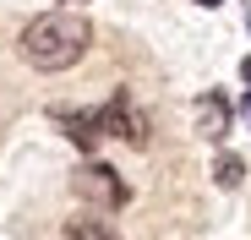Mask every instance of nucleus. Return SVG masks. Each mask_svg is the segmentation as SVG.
Instances as JSON below:
<instances>
[{
	"mask_svg": "<svg viewBox=\"0 0 251 240\" xmlns=\"http://www.w3.org/2000/svg\"><path fill=\"white\" fill-rule=\"evenodd\" d=\"M66 235H88V240H109V224H66Z\"/></svg>",
	"mask_w": 251,
	"mask_h": 240,
	"instance_id": "obj_7",
	"label": "nucleus"
},
{
	"mask_svg": "<svg viewBox=\"0 0 251 240\" xmlns=\"http://www.w3.org/2000/svg\"><path fill=\"white\" fill-rule=\"evenodd\" d=\"M191 115H197V131H202L207 142H219V137L229 131V120H235V109H229V98H224V93H202Z\"/></svg>",
	"mask_w": 251,
	"mask_h": 240,
	"instance_id": "obj_4",
	"label": "nucleus"
},
{
	"mask_svg": "<svg viewBox=\"0 0 251 240\" xmlns=\"http://www.w3.org/2000/svg\"><path fill=\"white\" fill-rule=\"evenodd\" d=\"M213 180H219L224 191H235V186L246 180V164H240L235 153H219V158H213Z\"/></svg>",
	"mask_w": 251,
	"mask_h": 240,
	"instance_id": "obj_6",
	"label": "nucleus"
},
{
	"mask_svg": "<svg viewBox=\"0 0 251 240\" xmlns=\"http://www.w3.org/2000/svg\"><path fill=\"white\" fill-rule=\"evenodd\" d=\"M99 126H104V137H120V142H131V147H148V115L131 104V93H115L99 109Z\"/></svg>",
	"mask_w": 251,
	"mask_h": 240,
	"instance_id": "obj_2",
	"label": "nucleus"
},
{
	"mask_svg": "<svg viewBox=\"0 0 251 240\" xmlns=\"http://www.w3.org/2000/svg\"><path fill=\"white\" fill-rule=\"evenodd\" d=\"M197 6H207V11H213V6H224V0H197Z\"/></svg>",
	"mask_w": 251,
	"mask_h": 240,
	"instance_id": "obj_10",
	"label": "nucleus"
},
{
	"mask_svg": "<svg viewBox=\"0 0 251 240\" xmlns=\"http://www.w3.org/2000/svg\"><path fill=\"white\" fill-rule=\"evenodd\" d=\"M240 76H246V82H251V55H246V60H240Z\"/></svg>",
	"mask_w": 251,
	"mask_h": 240,
	"instance_id": "obj_8",
	"label": "nucleus"
},
{
	"mask_svg": "<svg viewBox=\"0 0 251 240\" xmlns=\"http://www.w3.org/2000/svg\"><path fill=\"white\" fill-rule=\"evenodd\" d=\"M66 6H82V0H66Z\"/></svg>",
	"mask_w": 251,
	"mask_h": 240,
	"instance_id": "obj_11",
	"label": "nucleus"
},
{
	"mask_svg": "<svg viewBox=\"0 0 251 240\" xmlns=\"http://www.w3.org/2000/svg\"><path fill=\"white\" fill-rule=\"evenodd\" d=\"M240 115H246V120H251V93H246V98H240Z\"/></svg>",
	"mask_w": 251,
	"mask_h": 240,
	"instance_id": "obj_9",
	"label": "nucleus"
},
{
	"mask_svg": "<svg viewBox=\"0 0 251 240\" xmlns=\"http://www.w3.org/2000/svg\"><path fill=\"white\" fill-rule=\"evenodd\" d=\"M76 191L82 196H88V202H99V208H126V202H131V191H126V180L109 169V164H82L76 169Z\"/></svg>",
	"mask_w": 251,
	"mask_h": 240,
	"instance_id": "obj_3",
	"label": "nucleus"
},
{
	"mask_svg": "<svg viewBox=\"0 0 251 240\" xmlns=\"http://www.w3.org/2000/svg\"><path fill=\"white\" fill-rule=\"evenodd\" d=\"M55 120H60V126H66V137L76 142V147H99V137H104V126H99V109L93 115H76V109H55Z\"/></svg>",
	"mask_w": 251,
	"mask_h": 240,
	"instance_id": "obj_5",
	"label": "nucleus"
},
{
	"mask_svg": "<svg viewBox=\"0 0 251 240\" xmlns=\"http://www.w3.org/2000/svg\"><path fill=\"white\" fill-rule=\"evenodd\" d=\"M88 44H93V33L76 11H44L22 27V60L33 71H66L88 55Z\"/></svg>",
	"mask_w": 251,
	"mask_h": 240,
	"instance_id": "obj_1",
	"label": "nucleus"
}]
</instances>
